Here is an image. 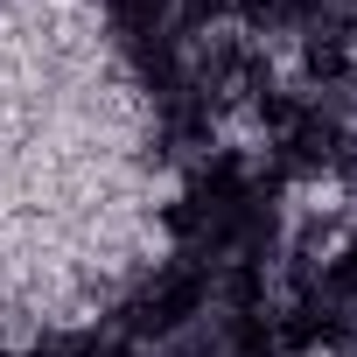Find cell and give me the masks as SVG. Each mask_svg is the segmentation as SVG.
Listing matches in <instances>:
<instances>
[{"label":"cell","instance_id":"cell-5","mask_svg":"<svg viewBox=\"0 0 357 357\" xmlns=\"http://www.w3.org/2000/svg\"><path fill=\"white\" fill-rule=\"evenodd\" d=\"M322 294H329V301H357V245H343V252L322 266Z\"/></svg>","mask_w":357,"mask_h":357},{"label":"cell","instance_id":"cell-6","mask_svg":"<svg viewBox=\"0 0 357 357\" xmlns=\"http://www.w3.org/2000/svg\"><path fill=\"white\" fill-rule=\"evenodd\" d=\"M225 294H231V308H238V315H252V308H259V294H266V273H259V266L245 259V266H231Z\"/></svg>","mask_w":357,"mask_h":357},{"label":"cell","instance_id":"cell-1","mask_svg":"<svg viewBox=\"0 0 357 357\" xmlns=\"http://www.w3.org/2000/svg\"><path fill=\"white\" fill-rule=\"evenodd\" d=\"M204 301H211V273H204V266H175V273H161V287L140 301V329H147V336H175V329H190V322L204 315Z\"/></svg>","mask_w":357,"mask_h":357},{"label":"cell","instance_id":"cell-2","mask_svg":"<svg viewBox=\"0 0 357 357\" xmlns=\"http://www.w3.org/2000/svg\"><path fill=\"white\" fill-rule=\"evenodd\" d=\"M301 70H308L315 84H343V77H350V43H343V36H322V29H315V36L301 43Z\"/></svg>","mask_w":357,"mask_h":357},{"label":"cell","instance_id":"cell-7","mask_svg":"<svg viewBox=\"0 0 357 357\" xmlns=\"http://www.w3.org/2000/svg\"><path fill=\"white\" fill-rule=\"evenodd\" d=\"M301 112H308V105H301V98H287V91H266V98H259V126H273V133H287Z\"/></svg>","mask_w":357,"mask_h":357},{"label":"cell","instance_id":"cell-4","mask_svg":"<svg viewBox=\"0 0 357 357\" xmlns=\"http://www.w3.org/2000/svg\"><path fill=\"white\" fill-rule=\"evenodd\" d=\"M105 8L126 36H161V22H168V0H105Z\"/></svg>","mask_w":357,"mask_h":357},{"label":"cell","instance_id":"cell-3","mask_svg":"<svg viewBox=\"0 0 357 357\" xmlns=\"http://www.w3.org/2000/svg\"><path fill=\"white\" fill-rule=\"evenodd\" d=\"M231 357H280V336H273V315H238L231 322Z\"/></svg>","mask_w":357,"mask_h":357}]
</instances>
